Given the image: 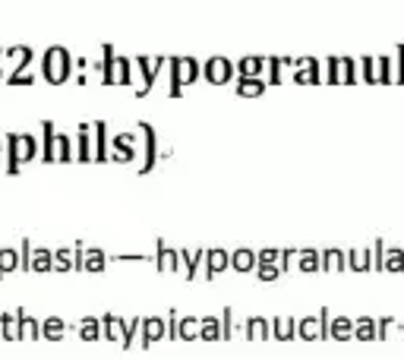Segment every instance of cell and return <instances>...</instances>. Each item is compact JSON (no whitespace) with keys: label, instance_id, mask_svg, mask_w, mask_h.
Masks as SVG:
<instances>
[{"label":"cell","instance_id":"d4e9b609","mask_svg":"<svg viewBox=\"0 0 404 360\" xmlns=\"http://www.w3.org/2000/svg\"><path fill=\"white\" fill-rule=\"evenodd\" d=\"M345 262L351 272H370L373 269L370 250H351V253H345Z\"/></svg>","mask_w":404,"mask_h":360},{"label":"cell","instance_id":"8992f818","mask_svg":"<svg viewBox=\"0 0 404 360\" xmlns=\"http://www.w3.org/2000/svg\"><path fill=\"white\" fill-rule=\"evenodd\" d=\"M136 70H139V86H136V95H149V89L155 86L158 73H161V66H165V57H136L133 60Z\"/></svg>","mask_w":404,"mask_h":360},{"label":"cell","instance_id":"f907efd6","mask_svg":"<svg viewBox=\"0 0 404 360\" xmlns=\"http://www.w3.org/2000/svg\"><path fill=\"white\" fill-rule=\"evenodd\" d=\"M165 329H167V338H177V310H171V313H167Z\"/></svg>","mask_w":404,"mask_h":360},{"label":"cell","instance_id":"4fadbf2b","mask_svg":"<svg viewBox=\"0 0 404 360\" xmlns=\"http://www.w3.org/2000/svg\"><path fill=\"white\" fill-rule=\"evenodd\" d=\"M180 253V272L187 281H196L199 279V269H202V262H206V250H177Z\"/></svg>","mask_w":404,"mask_h":360},{"label":"cell","instance_id":"2e32d148","mask_svg":"<svg viewBox=\"0 0 404 360\" xmlns=\"http://www.w3.org/2000/svg\"><path fill=\"white\" fill-rule=\"evenodd\" d=\"M155 266H158V272H180V253H177V250H171L165 240H158Z\"/></svg>","mask_w":404,"mask_h":360},{"label":"cell","instance_id":"f546056e","mask_svg":"<svg viewBox=\"0 0 404 360\" xmlns=\"http://www.w3.org/2000/svg\"><path fill=\"white\" fill-rule=\"evenodd\" d=\"M0 332L7 342H19V313H0Z\"/></svg>","mask_w":404,"mask_h":360},{"label":"cell","instance_id":"52a82bcc","mask_svg":"<svg viewBox=\"0 0 404 360\" xmlns=\"http://www.w3.org/2000/svg\"><path fill=\"white\" fill-rule=\"evenodd\" d=\"M329 82L332 86H354L357 64L351 57H329Z\"/></svg>","mask_w":404,"mask_h":360},{"label":"cell","instance_id":"7c38bea8","mask_svg":"<svg viewBox=\"0 0 404 360\" xmlns=\"http://www.w3.org/2000/svg\"><path fill=\"white\" fill-rule=\"evenodd\" d=\"M291 64L297 66L294 79H297L300 86H319V82H322V76H319V60H313V57H300V60H291Z\"/></svg>","mask_w":404,"mask_h":360},{"label":"cell","instance_id":"e575fe53","mask_svg":"<svg viewBox=\"0 0 404 360\" xmlns=\"http://www.w3.org/2000/svg\"><path fill=\"white\" fill-rule=\"evenodd\" d=\"M42 133H44V149H42V158L44 162H54V142H57V130H54V123L44 120L42 123Z\"/></svg>","mask_w":404,"mask_h":360},{"label":"cell","instance_id":"6da1fadb","mask_svg":"<svg viewBox=\"0 0 404 360\" xmlns=\"http://www.w3.org/2000/svg\"><path fill=\"white\" fill-rule=\"evenodd\" d=\"M101 54H105V64H101V79H105V86H130L133 82V60L117 57L111 44H105Z\"/></svg>","mask_w":404,"mask_h":360},{"label":"cell","instance_id":"83f0119b","mask_svg":"<svg viewBox=\"0 0 404 360\" xmlns=\"http://www.w3.org/2000/svg\"><path fill=\"white\" fill-rule=\"evenodd\" d=\"M231 269H237V272H253L256 269V253L253 250H234L231 253Z\"/></svg>","mask_w":404,"mask_h":360},{"label":"cell","instance_id":"9a60e30c","mask_svg":"<svg viewBox=\"0 0 404 360\" xmlns=\"http://www.w3.org/2000/svg\"><path fill=\"white\" fill-rule=\"evenodd\" d=\"M139 130L146 133V162H142L139 171L149 174L152 168H155V162H158V133H155V127H152V123H139Z\"/></svg>","mask_w":404,"mask_h":360},{"label":"cell","instance_id":"ee69618b","mask_svg":"<svg viewBox=\"0 0 404 360\" xmlns=\"http://www.w3.org/2000/svg\"><path fill=\"white\" fill-rule=\"evenodd\" d=\"M136 338H139V316H133V322H126L120 344H124V348H133V342H136Z\"/></svg>","mask_w":404,"mask_h":360},{"label":"cell","instance_id":"bcb514c9","mask_svg":"<svg viewBox=\"0 0 404 360\" xmlns=\"http://www.w3.org/2000/svg\"><path fill=\"white\" fill-rule=\"evenodd\" d=\"M218 322H221V338H231L234 335V310H231V307L221 313V320H218Z\"/></svg>","mask_w":404,"mask_h":360},{"label":"cell","instance_id":"30bf717a","mask_svg":"<svg viewBox=\"0 0 404 360\" xmlns=\"http://www.w3.org/2000/svg\"><path fill=\"white\" fill-rule=\"evenodd\" d=\"M167 338V329H165V320L161 316H146L139 320V344L142 348H149L152 342H161Z\"/></svg>","mask_w":404,"mask_h":360},{"label":"cell","instance_id":"7bdbcfd3","mask_svg":"<svg viewBox=\"0 0 404 360\" xmlns=\"http://www.w3.org/2000/svg\"><path fill=\"white\" fill-rule=\"evenodd\" d=\"M13 269H19L16 250H0V279H3L7 272H13Z\"/></svg>","mask_w":404,"mask_h":360},{"label":"cell","instance_id":"1f68e13d","mask_svg":"<svg viewBox=\"0 0 404 360\" xmlns=\"http://www.w3.org/2000/svg\"><path fill=\"white\" fill-rule=\"evenodd\" d=\"M177 338H183V342H196L199 338V320L196 316H183V320H177Z\"/></svg>","mask_w":404,"mask_h":360},{"label":"cell","instance_id":"4dcf8cb0","mask_svg":"<svg viewBox=\"0 0 404 360\" xmlns=\"http://www.w3.org/2000/svg\"><path fill=\"white\" fill-rule=\"evenodd\" d=\"M234 89H237L240 99H259V95L265 92V82L262 79H237Z\"/></svg>","mask_w":404,"mask_h":360},{"label":"cell","instance_id":"f35d334b","mask_svg":"<svg viewBox=\"0 0 404 360\" xmlns=\"http://www.w3.org/2000/svg\"><path fill=\"white\" fill-rule=\"evenodd\" d=\"M360 76L370 86H379V64H376V57H360Z\"/></svg>","mask_w":404,"mask_h":360},{"label":"cell","instance_id":"5b68a950","mask_svg":"<svg viewBox=\"0 0 404 360\" xmlns=\"http://www.w3.org/2000/svg\"><path fill=\"white\" fill-rule=\"evenodd\" d=\"M329 310H319L316 316H304V320H297V338H306V342L329 338Z\"/></svg>","mask_w":404,"mask_h":360},{"label":"cell","instance_id":"ac0fdd59","mask_svg":"<svg viewBox=\"0 0 404 360\" xmlns=\"http://www.w3.org/2000/svg\"><path fill=\"white\" fill-rule=\"evenodd\" d=\"M243 335H247L250 342H262V338H272L269 320H262V316H250L247 326H243Z\"/></svg>","mask_w":404,"mask_h":360},{"label":"cell","instance_id":"9c48e42d","mask_svg":"<svg viewBox=\"0 0 404 360\" xmlns=\"http://www.w3.org/2000/svg\"><path fill=\"white\" fill-rule=\"evenodd\" d=\"M202 76H206L212 86H224V82L234 79V64L228 57H212L202 66Z\"/></svg>","mask_w":404,"mask_h":360},{"label":"cell","instance_id":"836d02e7","mask_svg":"<svg viewBox=\"0 0 404 360\" xmlns=\"http://www.w3.org/2000/svg\"><path fill=\"white\" fill-rule=\"evenodd\" d=\"M66 332L64 320H57V316H48V320L42 322V338H48V342H60Z\"/></svg>","mask_w":404,"mask_h":360},{"label":"cell","instance_id":"cb8c5ba5","mask_svg":"<svg viewBox=\"0 0 404 360\" xmlns=\"http://www.w3.org/2000/svg\"><path fill=\"white\" fill-rule=\"evenodd\" d=\"M133 158H136V146H133L130 136L126 133L114 136V162H133Z\"/></svg>","mask_w":404,"mask_h":360},{"label":"cell","instance_id":"ba28073f","mask_svg":"<svg viewBox=\"0 0 404 360\" xmlns=\"http://www.w3.org/2000/svg\"><path fill=\"white\" fill-rule=\"evenodd\" d=\"M10 57H19L16 60V73L7 76V86H32V76H23L25 66L32 64V48H25V44H16V48L7 51Z\"/></svg>","mask_w":404,"mask_h":360},{"label":"cell","instance_id":"b9f144b4","mask_svg":"<svg viewBox=\"0 0 404 360\" xmlns=\"http://www.w3.org/2000/svg\"><path fill=\"white\" fill-rule=\"evenodd\" d=\"M54 162H73V152H70V136L57 133V142H54Z\"/></svg>","mask_w":404,"mask_h":360},{"label":"cell","instance_id":"5bb4252c","mask_svg":"<svg viewBox=\"0 0 404 360\" xmlns=\"http://www.w3.org/2000/svg\"><path fill=\"white\" fill-rule=\"evenodd\" d=\"M76 162H95V136H92V123L79 127L76 136Z\"/></svg>","mask_w":404,"mask_h":360},{"label":"cell","instance_id":"d6986e66","mask_svg":"<svg viewBox=\"0 0 404 360\" xmlns=\"http://www.w3.org/2000/svg\"><path fill=\"white\" fill-rule=\"evenodd\" d=\"M329 338H335V342L354 338V320H351V316H335V320L329 322Z\"/></svg>","mask_w":404,"mask_h":360},{"label":"cell","instance_id":"484cf974","mask_svg":"<svg viewBox=\"0 0 404 360\" xmlns=\"http://www.w3.org/2000/svg\"><path fill=\"white\" fill-rule=\"evenodd\" d=\"M23 338H42V322L19 310V342H23Z\"/></svg>","mask_w":404,"mask_h":360},{"label":"cell","instance_id":"74e56055","mask_svg":"<svg viewBox=\"0 0 404 360\" xmlns=\"http://www.w3.org/2000/svg\"><path fill=\"white\" fill-rule=\"evenodd\" d=\"M297 269L300 272H319V253H316V250H297Z\"/></svg>","mask_w":404,"mask_h":360},{"label":"cell","instance_id":"ffe728a7","mask_svg":"<svg viewBox=\"0 0 404 360\" xmlns=\"http://www.w3.org/2000/svg\"><path fill=\"white\" fill-rule=\"evenodd\" d=\"M262 70H265V57H243V60H237L240 79H262Z\"/></svg>","mask_w":404,"mask_h":360},{"label":"cell","instance_id":"ab89813d","mask_svg":"<svg viewBox=\"0 0 404 360\" xmlns=\"http://www.w3.org/2000/svg\"><path fill=\"white\" fill-rule=\"evenodd\" d=\"M51 269H54V253H51V250H35L32 272H51Z\"/></svg>","mask_w":404,"mask_h":360},{"label":"cell","instance_id":"8d00e7d4","mask_svg":"<svg viewBox=\"0 0 404 360\" xmlns=\"http://www.w3.org/2000/svg\"><path fill=\"white\" fill-rule=\"evenodd\" d=\"M382 272H404V250H386L382 253Z\"/></svg>","mask_w":404,"mask_h":360},{"label":"cell","instance_id":"f6af8a7d","mask_svg":"<svg viewBox=\"0 0 404 360\" xmlns=\"http://www.w3.org/2000/svg\"><path fill=\"white\" fill-rule=\"evenodd\" d=\"M256 275H259V281H275L281 275L278 266H269V262H256Z\"/></svg>","mask_w":404,"mask_h":360},{"label":"cell","instance_id":"277c9868","mask_svg":"<svg viewBox=\"0 0 404 360\" xmlns=\"http://www.w3.org/2000/svg\"><path fill=\"white\" fill-rule=\"evenodd\" d=\"M7 152H10V174H19L25 162H32L38 155V142L35 136H25V133H13L7 140Z\"/></svg>","mask_w":404,"mask_h":360},{"label":"cell","instance_id":"681fc988","mask_svg":"<svg viewBox=\"0 0 404 360\" xmlns=\"http://www.w3.org/2000/svg\"><path fill=\"white\" fill-rule=\"evenodd\" d=\"M281 259V250H259L256 253V262H269V266H278Z\"/></svg>","mask_w":404,"mask_h":360},{"label":"cell","instance_id":"603a6c76","mask_svg":"<svg viewBox=\"0 0 404 360\" xmlns=\"http://www.w3.org/2000/svg\"><path fill=\"white\" fill-rule=\"evenodd\" d=\"M319 269L322 272H345L347 269L345 253H341V250H325V253H319Z\"/></svg>","mask_w":404,"mask_h":360},{"label":"cell","instance_id":"d590c367","mask_svg":"<svg viewBox=\"0 0 404 360\" xmlns=\"http://www.w3.org/2000/svg\"><path fill=\"white\" fill-rule=\"evenodd\" d=\"M79 338H83V342H98L101 338V320L85 316V320L79 322Z\"/></svg>","mask_w":404,"mask_h":360},{"label":"cell","instance_id":"f1b7e54d","mask_svg":"<svg viewBox=\"0 0 404 360\" xmlns=\"http://www.w3.org/2000/svg\"><path fill=\"white\" fill-rule=\"evenodd\" d=\"M83 269L85 272H105L107 269L105 250H83Z\"/></svg>","mask_w":404,"mask_h":360},{"label":"cell","instance_id":"e0dca14e","mask_svg":"<svg viewBox=\"0 0 404 360\" xmlns=\"http://www.w3.org/2000/svg\"><path fill=\"white\" fill-rule=\"evenodd\" d=\"M269 329H272V338H278V342L297 338V320L294 316H278V320L269 322Z\"/></svg>","mask_w":404,"mask_h":360},{"label":"cell","instance_id":"7402d4cb","mask_svg":"<svg viewBox=\"0 0 404 360\" xmlns=\"http://www.w3.org/2000/svg\"><path fill=\"white\" fill-rule=\"evenodd\" d=\"M92 136H95V162H107V123H92Z\"/></svg>","mask_w":404,"mask_h":360},{"label":"cell","instance_id":"c3c4849f","mask_svg":"<svg viewBox=\"0 0 404 360\" xmlns=\"http://www.w3.org/2000/svg\"><path fill=\"white\" fill-rule=\"evenodd\" d=\"M19 269L32 272V246H29V237H23V256H19Z\"/></svg>","mask_w":404,"mask_h":360},{"label":"cell","instance_id":"7a4b0ae2","mask_svg":"<svg viewBox=\"0 0 404 360\" xmlns=\"http://www.w3.org/2000/svg\"><path fill=\"white\" fill-rule=\"evenodd\" d=\"M42 70H44V79L51 86H60V82L70 79V70H73V60H70V51L54 44V48L44 51V60H42Z\"/></svg>","mask_w":404,"mask_h":360},{"label":"cell","instance_id":"3957f363","mask_svg":"<svg viewBox=\"0 0 404 360\" xmlns=\"http://www.w3.org/2000/svg\"><path fill=\"white\" fill-rule=\"evenodd\" d=\"M167 64H171V89H167V95H171V99H180L183 86L196 82L199 73H202V66L193 57H171Z\"/></svg>","mask_w":404,"mask_h":360},{"label":"cell","instance_id":"60d3db41","mask_svg":"<svg viewBox=\"0 0 404 360\" xmlns=\"http://www.w3.org/2000/svg\"><path fill=\"white\" fill-rule=\"evenodd\" d=\"M54 269L57 272L76 269V250H57V253H54Z\"/></svg>","mask_w":404,"mask_h":360},{"label":"cell","instance_id":"8fae6325","mask_svg":"<svg viewBox=\"0 0 404 360\" xmlns=\"http://www.w3.org/2000/svg\"><path fill=\"white\" fill-rule=\"evenodd\" d=\"M228 266H231V253H228V250H218V246H215V250H206L202 275H206V279L212 281V279H218V275H221V272L228 269Z\"/></svg>","mask_w":404,"mask_h":360},{"label":"cell","instance_id":"d6a6232c","mask_svg":"<svg viewBox=\"0 0 404 360\" xmlns=\"http://www.w3.org/2000/svg\"><path fill=\"white\" fill-rule=\"evenodd\" d=\"M354 338H360V342H373L376 335V320L373 316H360V320L354 322Z\"/></svg>","mask_w":404,"mask_h":360},{"label":"cell","instance_id":"44dd1931","mask_svg":"<svg viewBox=\"0 0 404 360\" xmlns=\"http://www.w3.org/2000/svg\"><path fill=\"white\" fill-rule=\"evenodd\" d=\"M101 329H105V338L120 342V338H124V329H126V320H120L117 313H105V316H101Z\"/></svg>","mask_w":404,"mask_h":360},{"label":"cell","instance_id":"4316f807","mask_svg":"<svg viewBox=\"0 0 404 360\" xmlns=\"http://www.w3.org/2000/svg\"><path fill=\"white\" fill-rule=\"evenodd\" d=\"M199 338L202 342H221V322L215 316H202L199 320Z\"/></svg>","mask_w":404,"mask_h":360},{"label":"cell","instance_id":"7dc6e473","mask_svg":"<svg viewBox=\"0 0 404 360\" xmlns=\"http://www.w3.org/2000/svg\"><path fill=\"white\" fill-rule=\"evenodd\" d=\"M297 266V250H281V259H278V269L288 272Z\"/></svg>","mask_w":404,"mask_h":360}]
</instances>
